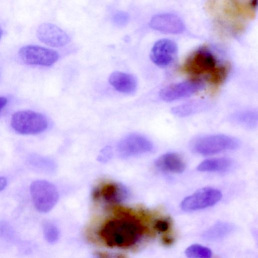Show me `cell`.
<instances>
[{"instance_id":"cell-1","label":"cell","mask_w":258,"mask_h":258,"mask_svg":"<svg viewBox=\"0 0 258 258\" xmlns=\"http://www.w3.org/2000/svg\"><path fill=\"white\" fill-rule=\"evenodd\" d=\"M145 231L144 225L138 219L122 214L106 222L99 235L109 246L125 248L137 243Z\"/></svg>"},{"instance_id":"cell-2","label":"cell","mask_w":258,"mask_h":258,"mask_svg":"<svg viewBox=\"0 0 258 258\" xmlns=\"http://www.w3.org/2000/svg\"><path fill=\"white\" fill-rule=\"evenodd\" d=\"M239 146L240 142L236 138L223 134L199 137L195 139L190 144V148L194 152L203 155L235 150Z\"/></svg>"},{"instance_id":"cell-3","label":"cell","mask_w":258,"mask_h":258,"mask_svg":"<svg viewBox=\"0 0 258 258\" xmlns=\"http://www.w3.org/2000/svg\"><path fill=\"white\" fill-rule=\"evenodd\" d=\"M13 129L23 135H34L44 132L48 122L43 114L31 110H22L15 112L11 121Z\"/></svg>"},{"instance_id":"cell-4","label":"cell","mask_w":258,"mask_h":258,"mask_svg":"<svg viewBox=\"0 0 258 258\" xmlns=\"http://www.w3.org/2000/svg\"><path fill=\"white\" fill-rule=\"evenodd\" d=\"M30 191L35 208L41 213L50 211L58 199L56 186L45 180L33 181L30 186Z\"/></svg>"},{"instance_id":"cell-5","label":"cell","mask_w":258,"mask_h":258,"mask_svg":"<svg viewBox=\"0 0 258 258\" xmlns=\"http://www.w3.org/2000/svg\"><path fill=\"white\" fill-rule=\"evenodd\" d=\"M214 55L205 48L199 49L191 54L182 67V71L195 75H207L208 77L217 68Z\"/></svg>"},{"instance_id":"cell-6","label":"cell","mask_w":258,"mask_h":258,"mask_svg":"<svg viewBox=\"0 0 258 258\" xmlns=\"http://www.w3.org/2000/svg\"><path fill=\"white\" fill-rule=\"evenodd\" d=\"M222 197L221 191L217 188L203 187L185 198L181 202L180 208L185 212L202 210L214 206Z\"/></svg>"},{"instance_id":"cell-7","label":"cell","mask_w":258,"mask_h":258,"mask_svg":"<svg viewBox=\"0 0 258 258\" xmlns=\"http://www.w3.org/2000/svg\"><path fill=\"white\" fill-rule=\"evenodd\" d=\"M18 53L20 59L24 62L32 65L50 66L59 57L56 51L34 45L23 46L20 49Z\"/></svg>"},{"instance_id":"cell-8","label":"cell","mask_w":258,"mask_h":258,"mask_svg":"<svg viewBox=\"0 0 258 258\" xmlns=\"http://www.w3.org/2000/svg\"><path fill=\"white\" fill-rule=\"evenodd\" d=\"M153 149V144L148 139L136 134L125 137L117 146V151L123 158L146 154L151 152Z\"/></svg>"},{"instance_id":"cell-9","label":"cell","mask_w":258,"mask_h":258,"mask_svg":"<svg viewBox=\"0 0 258 258\" xmlns=\"http://www.w3.org/2000/svg\"><path fill=\"white\" fill-rule=\"evenodd\" d=\"M204 83L199 80H191L167 86L159 93L160 98L167 102L189 97L202 90Z\"/></svg>"},{"instance_id":"cell-10","label":"cell","mask_w":258,"mask_h":258,"mask_svg":"<svg viewBox=\"0 0 258 258\" xmlns=\"http://www.w3.org/2000/svg\"><path fill=\"white\" fill-rule=\"evenodd\" d=\"M177 51L176 43L168 39H162L153 45L150 53L152 61L157 66L165 67L174 60Z\"/></svg>"},{"instance_id":"cell-11","label":"cell","mask_w":258,"mask_h":258,"mask_svg":"<svg viewBox=\"0 0 258 258\" xmlns=\"http://www.w3.org/2000/svg\"><path fill=\"white\" fill-rule=\"evenodd\" d=\"M36 35L40 41L54 47L63 46L70 41L66 32L51 23L41 24L37 29Z\"/></svg>"},{"instance_id":"cell-12","label":"cell","mask_w":258,"mask_h":258,"mask_svg":"<svg viewBox=\"0 0 258 258\" xmlns=\"http://www.w3.org/2000/svg\"><path fill=\"white\" fill-rule=\"evenodd\" d=\"M150 27L159 31L178 34L184 30V25L177 15L171 13H162L152 17L150 22Z\"/></svg>"},{"instance_id":"cell-13","label":"cell","mask_w":258,"mask_h":258,"mask_svg":"<svg viewBox=\"0 0 258 258\" xmlns=\"http://www.w3.org/2000/svg\"><path fill=\"white\" fill-rule=\"evenodd\" d=\"M159 170L175 173H181L185 168V163L181 156L175 152H168L158 157L154 162Z\"/></svg>"},{"instance_id":"cell-14","label":"cell","mask_w":258,"mask_h":258,"mask_svg":"<svg viewBox=\"0 0 258 258\" xmlns=\"http://www.w3.org/2000/svg\"><path fill=\"white\" fill-rule=\"evenodd\" d=\"M110 84L117 91L131 94L134 93L137 88V81L132 75L115 71L112 73L108 79Z\"/></svg>"},{"instance_id":"cell-15","label":"cell","mask_w":258,"mask_h":258,"mask_svg":"<svg viewBox=\"0 0 258 258\" xmlns=\"http://www.w3.org/2000/svg\"><path fill=\"white\" fill-rule=\"evenodd\" d=\"M101 195L107 202L119 203L128 198L129 191L121 183H110L103 186L101 190Z\"/></svg>"},{"instance_id":"cell-16","label":"cell","mask_w":258,"mask_h":258,"mask_svg":"<svg viewBox=\"0 0 258 258\" xmlns=\"http://www.w3.org/2000/svg\"><path fill=\"white\" fill-rule=\"evenodd\" d=\"M235 229L233 224L225 222H217L202 234V238L208 241H216L221 240L229 234Z\"/></svg>"},{"instance_id":"cell-17","label":"cell","mask_w":258,"mask_h":258,"mask_svg":"<svg viewBox=\"0 0 258 258\" xmlns=\"http://www.w3.org/2000/svg\"><path fill=\"white\" fill-rule=\"evenodd\" d=\"M233 165L231 159L225 157L208 159L197 166L202 172H223L228 170Z\"/></svg>"},{"instance_id":"cell-18","label":"cell","mask_w":258,"mask_h":258,"mask_svg":"<svg viewBox=\"0 0 258 258\" xmlns=\"http://www.w3.org/2000/svg\"><path fill=\"white\" fill-rule=\"evenodd\" d=\"M231 119L233 122L241 126L253 129L257 125V112L254 110H243L234 113Z\"/></svg>"},{"instance_id":"cell-19","label":"cell","mask_w":258,"mask_h":258,"mask_svg":"<svg viewBox=\"0 0 258 258\" xmlns=\"http://www.w3.org/2000/svg\"><path fill=\"white\" fill-rule=\"evenodd\" d=\"M206 106V103L202 100L193 101L175 106L171 111L177 116L185 117L200 112L205 109Z\"/></svg>"},{"instance_id":"cell-20","label":"cell","mask_w":258,"mask_h":258,"mask_svg":"<svg viewBox=\"0 0 258 258\" xmlns=\"http://www.w3.org/2000/svg\"><path fill=\"white\" fill-rule=\"evenodd\" d=\"M186 256L189 258H211V250L203 245L194 244L189 246L185 250Z\"/></svg>"},{"instance_id":"cell-21","label":"cell","mask_w":258,"mask_h":258,"mask_svg":"<svg viewBox=\"0 0 258 258\" xmlns=\"http://www.w3.org/2000/svg\"><path fill=\"white\" fill-rule=\"evenodd\" d=\"M43 231L45 239L50 243L56 242L58 238L59 232L57 227L50 222H46L43 225Z\"/></svg>"},{"instance_id":"cell-22","label":"cell","mask_w":258,"mask_h":258,"mask_svg":"<svg viewBox=\"0 0 258 258\" xmlns=\"http://www.w3.org/2000/svg\"><path fill=\"white\" fill-rule=\"evenodd\" d=\"M228 67L226 66H219L208 77V81L213 85H218L225 79L228 74Z\"/></svg>"},{"instance_id":"cell-23","label":"cell","mask_w":258,"mask_h":258,"mask_svg":"<svg viewBox=\"0 0 258 258\" xmlns=\"http://www.w3.org/2000/svg\"><path fill=\"white\" fill-rule=\"evenodd\" d=\"M128 14L123 11H117L112 16V21L117 25L123 26L129 21Z\"/></svg>"},{"instance_id":"cell-24","label":"cell","mask_w":258,"mask_h":258,"mask_svg":"<svg viewBox=\"0 0 258 258\" xmlns=\"http://www.w3.org/2000/svg\"><path fill=\"white\" fill-rule=\"evenodd\" d=\"M170 222L166 219L157 220L154 224L155 229L159 232H166L169 229Z\"/></svg>"},{"instance_id":"cell-25","label":"cell","mask_w":258,"mask_h":258,"mask_svg":"<svg viewBox=\"0 0 258 258\" xmlns=\"http://www.w3.org/2000/svg\"><path fill=\"white\" fill-rule=\"evenodd\" d=\"M110 150L108 148H106L102 155L100 156V159L103 160H106L108 159L110 155Z\"/></svg>"},{"instance_id":"cell-26","label":"cell","mask_w":258,"mask_h":258,"mask_svg":"<svg viewBox=\"0 0 258 258\" xmlns=\"http://www.w3.org/2000/svg\"><path fill=\"white\" fill-rule=\"evenodd\" d=\"M162 241L165 245H171L174 241L172 237L170 236H165L163 237Z\"/></svg>"},{"instance_id":"cell-27","label":"cell","mask_w":258,"mask_h":258,"mask_svg":"<svg viewBox=\"0 0 258 258\" xmlns=\"http://www.w3.org/2000/svg\"><path fill=\"white\" fill-rule=\"evenodd\" d=\"M7 180L3 176H0V191L3 190L7 186Z\"/></svg>"},{"instance_id":"cell-28","label":"cell","mask_w":258,"mask_h":258,"mask_svg":"<svg viewBox=\"0 0 258 258\" xmlns=\"http://www.w3.org/2000/svg\"><path fill=\"white\" fill-rule=\"evenodd\" d=\"M7 102L8 100L6 97L0 96V112L1 110L6 106Z\"/></svg>"},{"instance_id":"cell-29","label":"cell","mask_w":258,"mask_h":258,"mask_svg":"<svg viewBox=\"0 0 258 258\" xmlns=\"http://www.w3.org/2000/svg\"><path fill=\"white\" fill-rule=\"evenodd\" d=\"M97 258H109V257L107 255L103 254V255H100Z\"/></svg>"},{"instance_id":"cell-30","label":"cell","mask_w":258,"mask_h":258,"mask_svg":"<svg viewBox=\"0 0 258 258\" xmlns=\"http://www.w3.org/2000/svg\"><path fill=\"white\" fill-rule=\"evenodd\" d=\"M2 33H3V32H2V29H1V28L0 27V39H1V38L2 37Z\"/></svg>"}]
</instances>
